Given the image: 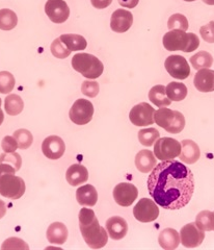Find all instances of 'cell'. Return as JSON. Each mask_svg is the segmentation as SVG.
Listing matches in <instances>:
<instances>
[{
	"instance_id": "cell-11",
	"label": "cell",
	"mask_w": 214,
	"mask_h": 250,
	"mask_svg": "<svg viewBox=\"0 0 214 250\" xmlns=\"http://www.w3.org/2000/svg\"><path fill=\"white\" fill-rule=\"evenodd\" d=\"M164 67L168 73L176 80L183 81L190 75L188 62L182 56H170L164 62Z\"/></svg>"
},
{
	"instance_id": "cell-19",
	"label": "cell",
	"mask_w": 214,
	"mask_h": 250,
	"mask_svg": "<svg viewBox=\"0 0 214 250\" xmlns=\"http://www.w3.org/2000/svg\"><path fill=\"white\" fill-rule=\"evenodd\" d=\"M201 156L200 147L193 140H183L181 143V152L179 159L184 164H192L196 163L199 161Z\"/></svg>"
},
{
	"instance_id": "cell-10",
	"label": "cell",
	"mask_w": 214,
	"mask_h": 250,
	"mask_svg": "<svg viewBox=\"0 0 214 250\" xmlns=\"http://www.w3.org/2000/svg\"><path fill=\"white\" fill-rule=\"evenodd\" d=\"M155 109L147 103L134 105L129 113V119L136 126H148L155 122Z\"/></svg>"
},
{
	"instance_id": "cell-1",
	"label": "cell",
	"mask_w": 214,
	"mask_h": 250,
	"mask_svg": "<svg viewBox=\"0 0 214 250\" xmlns=\"http://www.w3.org/2000/svg\"><path fill=\"white\" fill-rule=\"evenodd\" d=\"M148 190L153 200L165 209L186 207L195 192L192 170L177 161L161 162L148 178Z\"/></svg>"
},
{
	"instance_id": "cell-9",
	"label": "cell",
	"mask_w": 214,
	"mask_h": 250,
	"mask_svg": "<svg viewBox=\"0 0 214 250\" xmlns=\"http://www.w3.org/2000/svg\"><path fill=\"white\" fill-rule=\"evenodd\" d=\"M133 215L139 222H153L159 216V208L154 200L141 198L133 208Z\"/></svg>"
},
{
	"instance_id": "cell-18",
	"label": "cell",
	"mask_w": 214,
	"mask_h": 250,
	"mask_svg": "<svg viewBox=\"0 0 214 250\" xmlns=\"http://www.w3.org/2000/svg\"><path fill=\"white\" fill-rule=\"evenodd\" d=\"M194 83L199 92L209 93L214 92V70L209 68L197 70L195 75Z\"/></svg>"
},
{
	"instance_id": "cell-26",
	"label": "cell",
	"mask_w": 214,
	"mask_h": 250,
	"mask_svg": "<svg viewBox=\"0 0 214 250\" xmlns=\"http://www.w3.org/2000/svg\"><path fill=\"white\" fill-rule=\"evenodd\" d=\"M60 41L66 45L67 48L71 51H79L84 50L88 46V42L85 39L80 35H73V34H66L59 37Z\"/></svg>"
},
{
	"instance_id": "cell-31",
	"label": "cell",
	"mask_w": 214,
	"mask_h": 250,
	"mask_svg": "<svg viewBox=\"0 0 214 250\" xmlns=\"http://www.w3.org/2000/svg\"><path fill=\"white\" fill-rule=\"evenodd\" d=\"M18 23V17L15 12L9 9L0 10V29L12 30Z\"/></svg>"
},
{
	"instance_id": "cell-30",
	"label": "cell",
	"mask_w": 214,
	"mask_h": 250,
	"mask_svg": "<svg viewBox=\"0 0 214 250\" xmlns=\"http://www.w3.org/2000/svg\"><path fill=\"white\" fill-rule=\"evenodd\" d=\"M190 64L195 70L210 68L213 64V58L207 51H200L190 58Z\"/></svg>"
},
{
	"instance_id": "cell-43",
	"label": "cell",
	"mask_w": 214,
	"mask_h": 250,
	"mask_svg": "<svg viewBox=\"0 0 214 250\" xmlns=\"http://www.w3.org/2000/svg\"><path fill=\"white\" fill-rule=\"evenodd\" d=\"M16 169L10 165V164H6V163H0V176L5 174V173H16Z\"/></svg>"
},
{
	"instance_id": "cell-34",
	"label": "cell",
	"mask_w": 214,
	"mask_h": 250,
	"mask_svg": "<svg viewBox=\"0 0 214 250\" xmlns=\"http://www.w3.org/2000/svg\"><path fill=\"white\" fill-rule=\"evenodd\" d=\"M168 27L170 30L180 29L186 31L188 29V20L184 15L174 14L171 16L168 21Z\"/></svg>"
},
{
	"instance_id": "cell-29",
	"label": "cell",
	"mask_w": 214,
	"mask_h": 250,
	"mask_svg": "<svg viewBox=\"0 0 214 250\" xmlns=\"http://www.w3.org/2000/svg\"><path fill=\"white\" fill-rule=\"evenodd\" d=\"M195 224L203 231L214 230V212L202 210L195 217Z\"/></svg>"
},
{
	"instance_id": "cell-45",
	"label": "cell",
	"mask_w": 214,
	"mask_h": 250,
	"mask_svg": "<svg viewBox=\"0 0 214 250\" xmlns=\"http://www.w3.org/2000/svg\"><path fill=\"white\" fill-rule=\"evenodd\" d=\"M5 214H6V205L4 201L0 200V219L3 218Z\"/></svg>"
},
{
	"instance_id": "cell-32",
	"label": "cell",
	"mask_w": 214,
	"mask_h": 250,
	"mask_svg": "<svg viewBox=\"0 0 214 250\" xmlns=\"http://www.w3.org/2000/svg\"><path fill=\"white\" fill-rule=\"evenodd\" d=\"M160 138V132L156 128L150 127L138 131V140L141 145L150 147L155 144L156 141Z\"/></svg>"
},
{
	"instance_id": "cell-37",
	"label": "cell",
	"mask_w": 214,
	"mask_h": 250,
	"mask_svg": "<svg viewBox=\"0 0 214 250\" xmlns=\"http://www.w3.org/2000/svg\"><path fill=\"white\" fill-rule=\"evenodd\" d=\"M0 163H6L12 165L16 171H19L22 166L21 155L17 152H4L0 155Z\"/></svg>"
},
{
	"instance_id": "cell-12",
	"label": "cell",
	"mask_w": 214,
	"mask_h": 250,
	"mask_svg": "<svg viewBox=\"0 0 214 250\" xmlns=\"http://www.w3.org/2000/svg\"><path fill=\"white\" fill-rule=\"evenodd\" d=\"M205 239L204 231L196 226L195 222H190L180 231V243L186 248L199 247Z\"/></svg>"
},
{
	"instance_id": "cell-4",
	"label": "cell",
	"mask_w": 214,
	"mask_h": 250,
	"mask_svg": "<svg viewBox=\"0 0 214 250\" xmlns=\"http://www.w3.org/2000/svg\"><path fill=\"white\" fill-rule=\"evenodd\" d=\"M72 67L75 71L80 73L89 80H96L100 77L104 70L102 62L90 53H77L72 59Z\"/></svg>"
},
{
	"instance_id": "cell-15",
	"label": "cell",
	"mask_w": 214,
	"mask_h": 250,
	"mask_svg": "<svg viewBox=\"0 0 214 250\" xmlns=\"http://www.w3.org/2000/svg\"><path fill=\"white\" fill-rule=\"evenodd\" d=\"M66 145L62 139L58 136L47 137L42 144V151L47 159L58 160L65 153Z\"/></svg>"
},
{
	"instance_id": "cell-2",
	"label": "cell",
	"mask_w": 214,
	"mask_h": 250,
	"mask_svg": "<svg viewBox=\"0 0 214 250\" xmlns=\"http://www.w3.org/2000/svg\"><path fill=\"white\" fill-rule=\"evenodd\" d=\"M79 228L82 237L89 247L93 249L103 248L108 241V233L99 224L98 219L92 208H81L78 215Z\"/></svg>"
},
{
	"instance_id": "cell-49",
	"label": "cell",
	"mask_w": 214,
	"mask_h": 250,
	"mask_svg": "<svg viewBox=\"0 0 214 250\" xmlns=\"http://www.w3.org/2000/svg\"><path fill=\"white\" fill-rule=\"evenodd\" d=\"M0 109H1V99H0Z\"/></svg>"
},
{
	"instance_id": "cell-24",
	"label": "cell",
	"mask_w": 214,
	"mask_h": 250,
	"mask_svg": "<svg viewBox=\"0 0 214 250\" xmlns=\"http://www.w3.org/2000/svg\"><path fill=\"white\" fill-rule=\"evenodd\" d=\"M158 242L163 249L174 250L180 244V233L174 229H165L159 233Z\"/></svg>"
},
{
	"instance_id": "cell-16",
	"label": "cell",
	"mask_w": 214,
	"mask_h": 250,
	"mask_svg": "<svg viewBox=\"0 0 214 250\" xmlns=\"http://www.w3.org/2000/svg\"><path fill=\"white\" fill-rule=\"evenodd\" d=\"M133 23V15L131 12L123 9L117 10L113 13L110 19V28L115 33L123 34L129 30Z\"/></svg>"
},
{
	"instance_id": "cell-47",
	"label": "cell",
	"mask_w": 214,
	"mask_h": 250,
	"mask_svg": "<svg viewBox=\"0 0 214 250\" xmlns=\"http://www.w3.org/2000/svg\"><path fill=\"white\" fill-rule=\"evenodd\" d=\"M203 2L208 5H214V0H203Z\"/></svg>"
},
{
	"instance_id": "cell-23",
	"label": "cell",
	"mask_w": 214,
	"mask_h": 250,
	"mask_svg": "<svg viewBox=\"0 0 214 250\" xmlns=\"http://www.w3.org/2000/svg\"><path fill=\"white\" fill-rule=\"evenodd\" d=\"M157 161L152 151L148 149L140 150L136 156V166L141 173H149L156 166Z\"/></svg>"
},
{
	"instance_id": "cell-28",
	"label": "cell",
	"mask_w": 214,
	"mask_h": 250,
	"mask_svg": "<svg viewBox=\"0 0 214 250\" xmlns=\"http://www.w3.org/2000/svg\"><path fill=\"white\" fill-rule=\"evenodd\" d=\"M4 108L10 116H17L24 108V103L17 94H11L4 99Z\"/></svg>"
},
{
	"instance_id": "cell-22",
	"label": "cell",
	"mask_w": 214,
	"mask_h": 250,
	"mask_svg": "<svg viewBox=\"0 0 214 250\" xmlns=\"http://www.w3.org/2000/svg\"><path fill=\"white\" fill-rule=\"evenodd\" d=\"M76 199L80 206L94 207L98 201V193L92 185H84L76 191Z\"/></svg>"
},
{
	"instance_id": "cell-44",
	"label": "cell",
	"mask_w": 214,
	"mask_h": 250,
	"mask_svg": "<svg viewBox=\"0 0 214 250\" xmlns=\"http://www.w3.org/2000/svg\"><path fill=\"white\" fill-rule=\"evenodd\" d=\"M139 2V0H118V3L126 9H134Z\"/></svg>"
},
{
	"instance_id": "cell-46",
	"label": "cell",
	"mask_w": 214,
	"mask_h": 250,
	"mask_svg": "<svg viewBox=\"0 0 214 250\" xmlns=\"http://www.w3.org/2000/svg\"><path fill=\"white\" fill-rule=\"evenodd\" d=\"M3 120H4V114H3V112L1 111V109H0V125L2 124Z\"/></svg>"
},
{
	"instance_id": "cell-7",
	"label": "cell",
	"mask_w": 214,
	"mask_h": 250,
	"mask_svg": "<svg viewBox=\"0 0 214 250\" xmlns=\"http://www.w3.org/2000/svg\"><path fill=\"white\" fill-rule=\"evenodd\" d=\"M180 152L181 143L173 138H159L154 144V154L162 162L174 161Z\"/></svg>"
},
{
	"instance_id": "cell-5",
	"label": "cell",
	"mask_w": 214,
	"mask_h": 250,
	"mask_svg": "<svg viewBox=\"0 0 214 250\" xmlns=\"http://www.w3.org/2000/svg\"><path fill=\"white\" fill-rule=\"evenodd\" d=\"M154 119L157 125L169 131L170 134H180L185 127V118L183 114L166 108V106L155 111Z\"/></svg>"
},
{
	"instance_id": "cell-33",
	"label": "cell",
	"mask_w": 214,
	"mask_h": 250,
	"mask_svg": "<svg viewBox=\"0 0 214 250\" xmlns=\"http://www.w3.org/2000/svg\"><path fill=\"white\" fill-rule=\"evenodd\" d=\"M13 137L17 140L18 143V148L20 149H27L31 146L34 142V137L33 134L27 129H18L14 132Z\"/></svg>"
},
{
	"instance_id": "cell-36",
	"label": "cell",
	"mask_w": 214,
	"mask_h": 250,
	"mask_svg": "<svg viewBox=\"0 0 214 250\" xmlns=\"http://www.w3.org/2000/svg\"><path fill=\"white\" fill-rule=\"evenodd\" d=\"M50 50H51V53L53 54V57L60 60L68 58L71 54V52H72L67 48L66 45L60 41L59 38L55 39V40L52 42L50 46Z\"/></svg>"
},
{
	"instance_id": "cell-8",
	"label": "cell",
	"mask_w": 214,
	"mask_h": 250,
	"mask_svg": "<svg viewBox=\"0 0 214 250\" xmlns=\"http://www.w3.org/2000/svg\"><path fill=\"white\" fill-rule=\"evenodd\" d=\"M94 115V105L90 100L77 99L70 108L69 117L77 125H85L91 122Z\"/></svg>"
},
{
	"instance_id": "cell-35",
	"label": "cell",
	"mask_w": 214,
	"mask_h": 250,
	"mask_svg": "<svg viewBox=\"0 0 214 250\" xmlns=\"http://www.w3.org/2000/svg\"><path fill=\"white\" fill-rule=\"evenodd\" d=\"M15 77L11 72H0V93L9 94L15 88Z\"/></svg>"
},
{
	"instance_id": "cell-48",
	"label": "cell",
	"mask_w": 214,
	"mask_h": 250,
	"mask_svg": "<svg viewBox=\"0 0 214 250\" xmlns=\"http://www.w3.org/2000/svg\"><path fill=\"white\" fill-rule=\"evenodd\" d=\"M184 1H186V2H193V1H195V0H184Z\"/></svg>"
},
{
	"instance_id": "cell-6",
	"label": "cell",
	"mask_w": 214,
	"mask_h": 250,
	"mask_svg": "<svg viewBox=\"0 0 214 250\" xmlns=\"http://www.w3.org/2000/svg\"><path fill=\"white\" fill-rule=\"evenodd\" d=\"M26 186L23 179L13 173L0 176V194L13 200L21 198L25 193Z\"/></svg>"
},
{
	"instance_id": "cell-41",
	"label": "cell",
	"mask_w": 214,
	"mask_h": 250,
	"mask_svg": "<svg viewBox=\"0 0 214 250\" xmlns=\"http://www.w3.org/2000/svg\"><path fill=\"white\" fill-rule=\"evenodd\" d=\"M1 147L4 152H16L18 148V143L17 140H16L14 137L11 136H6L3 138L2 142H1Z\"/></svg>"
},
{
	"instance_id": "cell-17",
	"label": "cell",
	"mask_w": 214,
	"mask_h": 250,
	"mask_svg": "<svg viewBox=\"0 0 214 250\" xmlns=\"http://www.w3.org/2000/svg\"><path fill=\"white\" fill-rule=\"evenodd\" d=\"M105 229L107 230L108 236L113 240L118 241L126 237L128 232V224L124 218L114 216L110 217L105 223Z\"/></svg>"
},
{
	"instance_id": "cell-20",
	"label": "cell",
	"mask_w": 214,
	"mask_h": 250,
	"mask_svg": "<svg viewBox=\"0 0 214 250\" xmlns=\"http://www.w3.org/2000/svg\"><path fill=\"white\" fill-rule=\"evenodd\" d=\"M68 229L67 226L61 222H54L47 229V240L51 244L62 245L68 240Z\"/></svg>"
},
{
	"instance_id": "cell-39",
	"label": "cell",
	"mask_w": 214,
	"mask_h": 250,
	"mask_svg": "<svg viewBox=\"0 0 214 250\" xmlns=\"http://www.w3.org/2000/svg\"><path fill=\"white\" fill-rule=\"evenodd\" d=\"M1 249H25L28 250L29 246L24 241L19 238H10L3 242Z\"/></svg>"
},
{
	"instance_id": "cell-21",
	"label": "cell",
	"mask_w": 214,
	"mask_h": 250,
	"mask_svg": "<svg viewBox=\"0 0 214 250\" xmlns=\"http://www.w3.org/2000/svg\"><path fill=\"white\" fill-rule=\"evenodd\" d=\"M67 182L73 187L82 185L88 182L89 179V171L83 165L80 164H74L70 166L66 173Z\"/></svg>"
},
{
	"instance_id": "cell-27",
	"label": "cell",
	"mask_w": 214,
	"mask_h": 250,
	"mask_svg": "<svg viewBox=\"0 0 214 250\" xmlns=\"http://www.w3.org/2000/svg\"><path fill=\"white\" fill-rule=\"evenodd\" d=\"M166 95L172 101H182L187 96V88L184 83L178 82L170 83L165 88Z\"/></svg>"
},
{
	"instance_id": "cell-13",
	"label": "cell",
	"mask_w": 214,
	"mask_h": 250,
	"mask_svg": "<svg viewBox=\"0 0 214 250\" xmlns=\"http://www.w3.org/2000/svg\"><path fill=\"white\" fill-rule=\"evenodd\" d=\"M137 196V188L130 183H121L117 185L114 189V198L116 202L124 208L132 206Z\"/></svg>"
},
{
	"instance_id": "cell-40",
	"label": "cell",
	"mask_w": 214,
	"mask_h": 250,
	"mask_svg": "<svg viewBox=\"0 0 214 250\" xmlns=\"http://www.w3.org/2000/svg\"><path fill=\"white\" fill-rule=\"evenodd\" d=\"M200 34L203 40L207 43H214V21H210L200 28Z\"/></svg>"
},
{
	"instance_id": "cell-42",
	"label": "cell",
	"mask_w": 214,
	"mask_h": 250,
	"mask_svg": "<svg viewBox=\"0 0 214 250\" xmlns=\"http://www.w3.org/2000/svg\"><path fill=\"white\" fill-rule=\"evenodd\" d=\"M91 2L95 9L103 10V9H106L107 6L112 4L113 0H91Z\"/></svg>"
},
{
	"instance_id": "cell-14",
	"label": "cell",
	"mask_w": 214,
	"mask_h": 250,
	"mask_svg": "<svg viewBox=\"0 0 214 250\" xmlns=\"http://www.w3.org/2000/svg\"><path fill=\"white\" fill-rule=\"evenodd\" d=\"M45 13L57 24L66 22L70 16V9L65 0H48L45 4Z\"/></svg>"
},
{
	"instance_id": "cell-25",
	"label": "cell",
	"mask_w": 214,
	"mask_h": 250,
	"mask_svg": "<svg viewBox=\"0 0 214 250\" xmlns=\"http://www.w3.org/2000/svg\"><path fill=\"white\" fill-rule=\"evenodd\" d=\"M149 100L158 107H165L172 104V100H170L168 95H166L165 87L162 84L154 85V87L150 90Z\"/></svg>"
},
{
	"instance_id": "cell-38",
	"label": "cell",
	"mask_w": 214,
	"mask_h": 250,
	"mask_svg": "<svg viewBox=\"0 0 214 250\" xmlns=\"http://www.w3.org/2000/svg\"><path fill=\"white\" fill-rule=\"evenodd\" d=\"M99 91H100V88H99V83L97 82L90 80V81H84L82 83L81 92L85 96L94 98L98 95Z\"/></svg>"
},
{
	"instance_id": "cell-3",
	"label": "cell",
	"mask_w": 214,
	"mask_h": 250,
	"mask_svg": "<svg viewBox=\"0 0 214 250\" xmlns=\"http://www.w3.org/2000/svg\"><path fill=\"white\" fill-rule=\"evenodd\" d=\"M162 43L164 48L169 51L193 52L199 48L200 40L194 33L187 34L180 29L170 30L163 36Z\"/></svg>"
}]
</instances>
